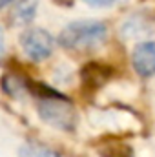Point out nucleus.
<instances>
[{
    "mask_svg": "<svg viewBox=\"0 0 155 157\" xmlns=\"http://www.w3.org/2000/svg\"><path fill=\"white\" fill-rule=\"evenodd\" d=\"M108 35V28L100 20L70 22L59 35V44L71 51H86L100 46Z\"/></svg>",
    "mask_w": 155,
    "mask_h": 157,
    "instance_id": "obj_1",
    "label": "nucleus"
},
{
    "mask_svg": "<svg viewBox=\"0 0 155 157\" xmlns=\"http://www.w3.org/2000/svg\"><path fill=\"white\" fill-rule=\"evenodd\" d=\"M37 112L46 124H49L57 130L75 132V128H77V110H75L73 102L60 91L55 95L37 99Z\"/></svg>",
    "mask_w": 155,
    "mask_h": 157,
    "instance_id": "obj_2",
    "label": "nucleus"
},
{
    "mask_svg": "<svg viewBox=\"0 0 155 157\" xmlns=\"http://www.w3.org/2000/svg\"><path fill=\"white\" fill-rule=\"evenodd\" d=\"M20 46L28 59L33 62H42L51 57L55 49V39L42 28H29L20 35Z\"/></svg>",
    "mask_w": 155,
    "mask_h": 157,
    "instance_id": "obj_3",
    "label": "nucleus"
},
{
    "mask_svg": "<svg viewBox=\"0 0 155 157\" xmlns=\"http://www.w3.org/2000/svg\"><path fill=\"white\" fill-rule=\"evenodd\" d=\"M131 66L141 77L155 75V40L141 42L131 51Z\"/></svg>",
    "mask_w": 155,
    "mask_h": 157,
    "instance_id": "obj_4",
    "label": "nucleus"
},
{
    "mask_svg": "<svg viewBox=\"0 0 155 157\" xmlns=\"http://www.w3.org/2000/svg\"><path fill=\"white\" fill-rule=\"evenodd\" d=\"M112 68L106 66V64H100V62H89L82 68L80 71V77H82V84L86 88H100L108 78L112 77Z\"/></svg>",
    "mask_w": 155,
    "mask_h": 157,
    "instance_id": "obj_5",
    "label": "nucleus"
},
{
    "mask_svg": "<svg viewBox=\"0 0 155 157\" xmlns=\"http://www.w3.org/2000/svg\"><path fill=\"white\" fill-rule=\"evenodd\" d=\"M0 86L9 97H22L28 91V80H24L17 73H6L0 78Z\"/></svg>",
    "mask_w": 155,
    "mask_h": 157,
    "instance_id": "obj_6",
    "label": "nucleus"
},
{
    "mask_svg": "<svg viewBox=\"0 0 155 157\" xmlns=\"http://www.w3.org/2000/svg\"><path fill=\"white\" fill-rule=\"evenodd\" d=\"M18 157H60V154L40 143H26L18 148Z\"/></svg>",
    "mask_w": 155,
    "mask_h": 157,
    "instance_id": "obj_7",
    "label": "nucleus"
},
{
    "mask_svg": "<svg viewBox=\"0 0 155 157\" xmlns=\"http://www.w3.org/2000/svg\"><path fill=\"white\" fill-rule=\"evenodd\" d=\"M99 154L100 157H135L131 146L122 141H113V143L106 141L102 148H99Z\"/></svg>",
    "mask_w": 155,
    "mask_h": 157,
    "instance_id": "obj_8",
    "label": "nucleus"
},
{
    "mask_svg": "<svg viewBox=\"0 0 155 157\" xmlns=\"http://www.w3.org/2000/svg\"><path fill=\"white\" fill-rule=\"evenodd\" d=\"M33 15H35V4H22V6L15 11V17H17L18 22H22V24L29 22V20L33 18Z\"/></svg>",
    "mask_w": 155,
    "mask_h": 157,
    "instance_id": "obj_9",
    "label": "nucleus"
},
{
    "mask_svg": "<svg viewBox=\"0 0 155 157\" xmlns=\"http://www.w3.org/2000/svg\"><path fill=\"white\" fill-rule=\"evenodd\" d=\"M86 4H89V6H95V7H102V6H110V4H113V0H84Z\"/></svg>",
    "mask_w": 155,
    "mask_h": 157,
    "instance_id": "obj_10",
    "label": "nucleus"
},
{
    "mask_svg": "<svg viewBox=\"0 0 155 157\" xmlns=\"http://www.w3.org/2000/svg\"><path fill=\"white\" fill-rule=\"evenodd\" d=\"M4 55H6V42H4V31L0 28V60L4 59Z\"/></svg>",
    "mask_w": 155,
    "mask_h": 157,
    "instance_id": "obj_11",
    "label": "nucleus"
},
{
    "mask_svg": "<svg viewBox=\"0 0 155 157\" xmlns=\"http://www.w3.org/2000/svg\"><path fill=\"white\" fill-rule=\"evenodd\" d=\"M57 4H60V6H66V7H70L71 4H73V0H55Z\"/></svg>",
    "mask_w": 155,
    "mask_h": 157,
    "instance_id": "obj_12",
    "label": "nucleus"
},
{
    "mask_svg": "<svg viewBox=\"0 0 155 157\" xmlns=\"http://www.w3.org/2000/svg\"><path fill=\"white\" fill-rule=\"evenodd\" d=\"M15 0H0V9H4L6 6H9V4H13Z\"/></svg>",
    "mask_w": 155,
    "mask_h": 157,
    "instance_id": "obj_13",
    "label": "nucleus"
}]
</instances>
